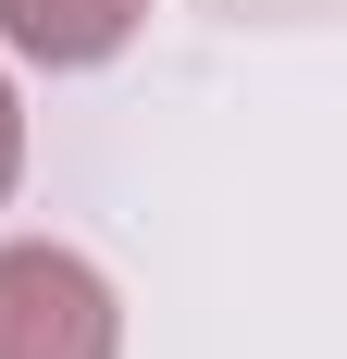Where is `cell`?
I'll use <instances>...</instances> for the list:
<instances>
[{
	"mask_svg": "<svg viewBox=\"0 0 347 359\" xmlns=\"http://www.w3.org/2000/svg\"><path fill=\"white\" fill-rule=\"evenodd\" d=\"M13 186H25V87L0 62V211H13Z\"/></svg>",
	"mask_w": 347,
	"mask_h": 359,
	"instance_id": "3957f363",
	"label": "cell"
},
{
	"mask_svg": "<svg viewBox=\"0 0 347 359\" xmlns=\"http://www.w3.org/2000/svg\"><path fill=\"white\" fill-rule=\"evenodd\" d=\"M162 0H0V62L25 74H100L149 37Z\"/></svg>",
	"mask_w": 347,
	"mask_h": 359,
	"instance_id": "7a4b0ae2",
	"label": "cell"
},
{
	"mask_svg": "<svg viewBox=\"0 0 347 359\" xmlns=\"http://www.w3.org/2000/svg\"><path fill=\"white\" fill-rule=\"evenodd\" d=\"M0 359H124V297L74 236H0Z\"/></svg>",
	"mask_w": 347,
	"mask_h": 359,
	"instance_id": "6da1fadb",
	"label": "cell"
}]
</instances>
